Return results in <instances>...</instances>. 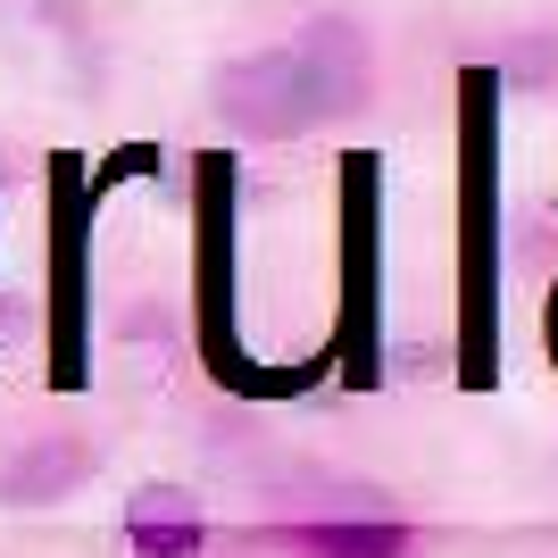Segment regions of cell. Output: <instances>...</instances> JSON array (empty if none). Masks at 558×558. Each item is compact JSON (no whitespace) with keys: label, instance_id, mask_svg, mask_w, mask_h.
<instances>
[{"label":"cell","instance_id":"cell-1","mask_svg":"<svg viewBox=\"0 0 558 558\" xmlns=\"http://www.w3.org/2000/svg\"><path fill=\"white\" fill-rule=\"evenodd\" d=\"M326 50H333V34H301V43L258 50V59L226 68L217 109H226L233 125H251V134H292V125H308V117L342 109L350 75H326Z\"/></svg>","mask_w":558,"mask_h":558},{"label":"cell","instance_id":"cell-4","mask_svg":"<svg viewBox=\"0 0 558 558\" xmlns=\"http://www.w3.org/2000/svg\"><path fill=\"white\" fill-rule=\"evenodd\" d=\"M283 542L301 558H409L417 550V534L400 517H301V525H283Z\"/></svg>","mask_w":558,"mask_h":558},{"label":"cell","instance_id":"cell-2","mask_svg":"<svg viewBox=\"0 0 558 558\" xmlns=\"http://www.w3.org/2000/svg\"><path fill=\"white\" fill-rule=\"evenodd\" d=\"M117 534L134 558H209V509L184 484H134L117 509Z\"/></svg>","mask_w":558,"mask_h":558},{"label":"cell","instance_id":"cell-3","mask_svg":"<svg viewBox=\"0 0 558 558\" xmlns=\"http://www.w3.org/2000/svg\"><path fill=\"white\" fill-rule=\"evenodd\" d=\"M93 475H100V450L84 442V434H34L17 459L0 466V500H9V509H59V500H75Z\"/></svg>","mask_w":558,"mask_h":558}]
</instances>
